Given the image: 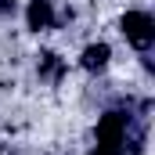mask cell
I'll use <instances>...</instances> for the list:
<instances>
[{"label": "cell", "mask_w": 155, "mask_h": 155, "mask_svg": "<svg viewBox=\"0 0 155 155\" xmlns=\"http://www.w3.org/2000/svg\"><path fill=\"white\" fill-rule=\"evenodd\" d=\"M126 130H130V119L123 112H105L97 119V152L126 155Z\"/></svg>", "instance_id": "1"}, {"label": "cell", "mask_w": 155, "mask_h": 155, "mask_svg": "<svg viewBox=\"0 0 155 155\" xmlns=\"http://www.w3.org/2000/svg\"><path fill=\"white\" fill-rule=\"evenodd\" d=\"M119 29H123V36L130 40L137 51H148L155 40V22L148 11H126L123 15V22H119Z\"/></svg>", "instance_id": "2"}, {"label": "cell", "mask_w": 155, "mask_h": 155, "mask_svg": "<svg viewBox=\"0 0 155 155\" xmlns=\"http://www.w3.org/2000/svg\"><path fill=\"white\" fill-rule=\"evenodd\" d=\"M25 22H29V29H51L54 25V7H51V0H29V7H25Z\"/></svg>", "instance_id": "3"}, {"label": "cell", "mask_w": 155, "mask_h": 155, "mask_svg": "<svg viewBox=\"0 0 155 155\" xmlns=\"http://www.w3.org/2000/svg\"><path fill=\"white\" fill-rule=\"evenodd\" d=\"M108 58H112V47H108V43H90V47L83 51V69H87V72H101V69L108 65Z\"/></svg>", "instance_id": "4"}, {"label": "cell", "mask_w": 155, "mask_h": 155, "mask_svg": "<svg viewBox=\"0 0 155 155\" xmlns=\"http://www.w3.org/2000/svg\"><path fill=\"white\" fill-rule=\"evenodd\" d=\"M58 72H61V61H58V54L43 51V54H40V76H58Z\"/></svg>", "instance_id": "5"}, {"label": "cell", "mask_w": 155, "mask_h": 155, "mask_svg": "<svg viewBox=\"0 0 155 155\" xmlns=\"http://www.w3.org/2000/svg\"><path fill=\"white\" fill-rule=\"evenodd\" d=\"M15 7H18V0H0V15H15Z\"/></svg>", "instance_id": "6"}, {"label": "cell", "mask_w": 155, "mask_h": 155, "mask_svg": "<svg viewBox=\"0 0 155 155\" xmlns=\"http://www.w3.org/2000/svg\"><path fill=\"white\" fill-rule=\"evenodd\" d=\"M87 155H105V152H97V148H94V152H87Z\"/></svg>", "instance_id": "7"}]
</instances>
